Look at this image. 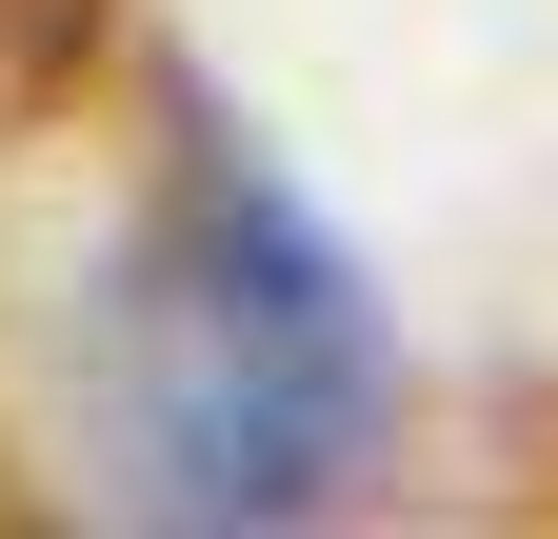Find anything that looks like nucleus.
I'll return each instance as SVG.
<instances>
[{"mask_svg": "<svg viewBox=\"0 0 558 539\" xmlns=\"http://www.w3.org/2000/svg\"><path fill=\"white\" fill-rule=\"evenodd\" d=\"M399 440V340L259 141L180 120V160L140 180V240L100 280V459L140 519H319L360 500Z\"/></svg>", "mask_w": 558, "mask_h": 539, "instance_id": "f257e3e1", "label": "nucleus"}, {"mask_svg": "<svg viewBox=\"0 0 558 539\" xmlns=\"http://www.w3.org/2000/svg\"><path fill=\"white\" fill-rule=\"evenodd\" d=\"M60 60H81V0H0V100H40Z\"/></svg>", "mask_w": 558, "mask_h": 539, "instance_id": "f03ea898", "label": "nucleus"}]
</instances>
